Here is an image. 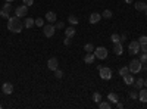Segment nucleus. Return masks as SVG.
Returning a JSON list of instances; mask_svg holds the SVG:
<instances>
[{"label": "nucleus", "mask_w": 147, "mask_h": 109, "mask_svg": "<svg viewBox=\"0 0 147 109\" xmlns=\"http://www.w3.org/2000/svg\"><path fill=\"white\" fill-rule=\"evenodd\" d=\"M144 69H146V71H147V62H146V64H144Z\"/></svg>", "instance_id": "nucleus-43"}, {"label": "nucleus", "mask_w": 147, "mask_h": 109, "mask_svg": "<svg viewBox=\"0 0 147 109\" xmlns=\"http://www.w3.org/2000/svg\"><path fill=\"white\" fill-rule=\"evenodd\" d=\"M93 100H94L96 103H100V102H102V94L96 91V93L93 94Z\"/></svg>", "instance_id": "nucleus-26"}, {"label": "nucleus", "mask_w": 147, "mask_h": 109, "mask_svg": "<svg viewBox=\"0 0 147 109\" xmlns=\"http://www.w3.org/2000/svg\"><path fill=\"white\" fill-rule=\"evenodd\" d=\"M32 25H35V19H32V18H30V16H25L24 27H25V28H32Z\"/></svg>", "instance_id": "nucleus-12"}, {"label": "nucleus", "mask_w": 147, "mask_h": 109, "mask_svg": "<svg viewBox=\"0 0 147 109\" xmlns=\"http://www.w3.org/2000/svg\"><path fill=\"white\" fill-rule=\"evenodd\" d=\"M0 109H2V105H0Z\"/></svg>", "instance_id": "nucleus-46"}, {"label": "nucleus", "mask_w": 147, "mask_h": 109, "mask_svg": "<svg viewBox=\"0 0 147 109\" xmlns=\"http://www.w3.org/2000/svg\"><path fill=\"white\" fill-rule=\"evenodd\" d=\"M134 84H136V89L140 90V89L144 87V80H143V78H137L136 81H134Z\"/></svg>", "instance_id": "nucleus-21"}, {"label": "nucleus", "mask_w": 147, "mask_h": 109, "mask_svg": "<svg viewBox=\"0 0 147 109\" xmlns=\"http://www.w3.org/2000/svg\"><path fill=\"white\" fill-rule=\"evenodd\" d=\"M46 19L49 21V22H50V24H53V22H56V14H55V12H47V14H46Z\"/></svg>", "instance_id": "nucleus-17"}, {"label": "nucleus", "mask_w": 147, "mask_h": 109, "mask_svg": "<svg viewBox=\"0 0 147 109\" xmlns=\"http://www.w3.org/2000/svg\"><path fill=\"white\" fill-rule=\"evenodd\" d=\"M84 50H85V53H93L94 52V46L91 43H88V44L84 46Z\"/></svg>", "instance_id": "nucleus-23"}, {"label": "nucleus", "mask_w": 147, "mask_h": 109, "mask_svg": "<svg viewBox=\"0 0 147 109\" xmlns=\"http://www.w3.org/2000/svg\"><path fill=\"white\" fill-rule=\"evenodd\" d=\"M63 43H65V46H69V44H71V37H66Z\"/></svg>", "instance_id": "nucleus-38"}, {"label": "nucleus", "mask_w": 147, "mask_h": 109, "mask_svg": "<svg viewBox=\"0 0 147 109\" xmlns=\"http://www.w3.org/2000/svg\"><path fill=\"white\" fill-rule=\"evenodd\" d=\"M75 28H74V25H71L69 28H65V34H66V37H74L75 35Z\"/></svg>", "instance_id": "nucleus-19"}, {"label": "nucleus", "mask_w": 147, "mask_h": 109, "mask_svg": "<svg viewBox=\"0 0 147 109\" xmlns=\"http://www.w3.org/2000/svg\"><path fill=\"white\" fill-rule=\"evenodd\" d=\"M99 68V74L103 80H110L112 78V69L109 66H97Z\"/></svg>", "instance_id": "nucleus-3"}, {"label": "nucleus", "mask_w": 147, "mask_h": 109, "mask_svg": "<svg viewBox=\"0 0 147 109\" xmlns=\"http://www.w3.org/2000/svg\"><path fill=\"white\" fill-rule=\"evenodd\" d=\"M116 106H118V108H119V109H121V108H124V105H122V103H121V102H118V103H116Z\"/></svg>", "instance_id": "nucleus-40"}, {"label": "nucleus", "mask_w": 147, "mask_h": 109, "mask_svg": "<svg viewBox=\"0 0 147 109\" xmlns=\"http://www.w3.org/2000/svg\"><path fill=\"white\" fill-rule=\"evenodd\" d=\"M134 81H136V78L132 77L131 72H129V74H127V75H124V83L127 84V86H132Z\"/></svg>", "instance_id": "nucleus-13"}, {"label": "nucleus", "mask_w": 147, "mask_h": 109, "mask_svg": "<svg viewBox=\"0 0 147 109\" xmlns=\"http://www.w3.org/2000/svg\"><path fill=\"white\" fill-rule=\"evenodd\" d=\"M112 16H113V14H112V10H109V9H106L102 14V18H106V19H110Z\"/></svg>", "instance_id": "nucleus-24"}, {"label": "nucleus", "mask_w": 147, "mask_h": 109, "mask_svg": "<svg viewBox=\"0 0 147 109\" xmlns=\"http://www.w3.org/2000/svg\"><path fill=\"white\" fill-rule=\"evenodd\" d=\"M55 27H56V30H63V28H65V24H63L62 21H59V22L55 24Z\"/></svg>", "instance_id": "nucleus-30"}, {"label": "nucleus", "mask_w": 147, "mask_h": 109, "mask_svg": "<svg viewBox=\"0 0 147 109\" xmlns=\"http://www.w3.org/2000/svg\"><path fill=\"white\" fill-rule=\"evenodd\" d=\"M144 12H146V16H147V9H146V10H144Z\"/></svg>", "instance_id": "nucleus-45"}, {"label": "nucleus", "mask_w": 147, "mask_h": 109, "mask_svg": "<svg viewBox=\"0 0 147 109\" xmlns=\"http://www.w3.org/2000/svg\"><path fill=\"white\" fill-rule=\"evenodd\" d=\"M0 16H2L3 19H9V18H10V16H9V12H6V10H3V9L0 10Z\"/></svg>", "instance_id": "nucleus-29"}, {"label": "nucleus", "mask_w": 147, "mask_h": 109, "mask_svg": "<svg viewBox=\"0 0 147 109\" xmlns=\"http://www.w3.org/2000/svg\"><path fill=\"white\" fill-rule=\"evenodd\" d=\"M99 108L100 109H110V102H100Z\"/></svg>", "instance_id": "nucleus-27"}, {"label": "nucleus", "mask_w": 147, "mask_h": 109, "mask_svg": "<svg viewBox=\"0 0 147 109\" xmlns=\"http://www.w3.org/2000/svg\"><path fill=\"white\" fill-rule=\"evenodd\" d=\"M144 87H147V78L144 80Z\"/></svg>", "instance_id": "nucleus-42"}, {"label": "nucleus", "mask_w": 147, "mask_h": 109, "mask_svg": "<svg viewBox=\"0 0 147 109\" xmlns=\"http://www.w3.org/2000/svg\"><path fill=\"white\" fill-rule=\"evenodd\" d=\"M22 28H24V24L21 22V18H18V16L9 18V21H7V30L10 32H21Z\"/></svg>", "instance_id": "nucleus-1"}, {"label": "nucleus", "mask_w": 147, "mask_h": 109, "mask_svg": "<svg viewBox=\"0 0 147 109\" xmlns=\"http://www.w3.org/2000/svg\"><path fill=\"white\" fill-rule=\"evenodd\" d=\"M24 5L31 6V5H34V0H24Z\"/></svg>", "instance_id": "nucleus-37"}, {"label": "nucleus", "mask_w": 147, "mask_h": 109, "mask_svg": "<svg viewBox=\"0 0 147 109\" xmlns=\"http://www.w3.org/2000/svg\"><path fill=\"white\" fill-rule=\"evenodd\" d=\"M113 52H115V55H118V56H121L122 53H124V47H122L121 43H115V44H113Z\"/></svg>", "instance_id": "nucleus-14"}, {"label": "nucleus", "mask_w": 147, "mask_h": 109, "mask_svg": "<svg viewBox=\"0 0 147 109\" xmlns=\"http://www.w3.org/2000/svg\"><path fill=\"white\" fill-rule=\"evenodd\" d=\"M110 40H112V43H121V35L119 34H112L110 35Z\"/></svg>", "instance_id": "nucleus-25"}, {"label": "nucleus", "mask_w": 147, "mask_h": 109, "mask_svg": "<svg viewBox=\"0 0 147 109\" xmlns=\"http://www.w3.org/2000/svg\"><path fill=\"white\" fill-rule=\"evenodd\" d=\"M94 60H96L94 53H85V56H84V62L85 64H94Z\"/></svg>", "instance_id": "nucleus-15"}, {"label": "nucleus", "mask_w": 147, "mask_h": 109, "mask_svg": "<svg viewBox=\"0 0 147 109\" xmlns=\"http://www.w3.org/2000/svg\"><path fill=\"white\" fill-rule=\"evenodd\" d=\"M138 43H140V46L141 44H147V35H141V37L138 39Z\"/></svg>", "instance_id": "nucleus-31"}, {"label": "nucleus", "mask_w": 147, "mask_h": 109, "mask_svg": "<svg viewBox=\"0 0 147 109\" xmlns=\"http://www.w3.org/2000/svg\"><path fill=\"white\" fill-rule=\"evenodd\" d=\"M100 19H102V15H100V14H97V12H93V14L90 15V18H88L90 24H97Z\"/></svg>", "instance_id": "nucleus-10"}, {"label": "nucleus", "mask_w": 147, "mask_h": 109, "mask_svg": "<svg viewBox=\"0 0 147 109\" xmlns=\"http://www.w3.org/2000/svg\"><path fill=\"white\" fill-rule=\"evenodd\" d=\"M35 25H37V27H43V25H44V21H43L41 18L35 19Z\"/></svg>", "instance_id": "nucleus-35"}, {"label": "nucleus", "mask_w": 147, "mask_h": 109, "mask_svg": "<svg viewBox=\"0 0 147 109\" xmlns=\"http://www.w3.org/2000/svg\"><path fill=\"white\" fill-rule=\"evenodd\" d=\"M125 2H127V3H128V5H131V3H132V2H134V0H125Z\"/></svg>", "instance_id": "nucleus-41"}, {"label": "nucleus", "mask_w": 147, "mask_h": 109, "mask_svg": "<svg viewBox=\"0 0 147 109\" xmlns=\"http://www.w3.org/2000/svg\"><path fill=\"white\" fill-rule=\"evenodd\" d=\"M140 62H141V64H146V62H147V53H141V56H140Z\"/></svg>", "instance_id": "nucleus-34"}, {"label": "nucleus", "mask_w": 147, "mask_h": 109, "mask_svg": "<svg viewBox=\"0 0 147 109\" xmlns=\"http://www.w3.org/2000/svg\"><path fill=\"white\" fill-rule=\"evenodd\" d=\"M15 14H16L18 18H25V16L28 15V6H27V5L18 6V7L15 9Z\"/></svg>", "instance_id": "nucleus-6"}, {"label": "nucleus", "mask_w": 147, "mask_h": 109, "mask_svg": "<svg viewBox=\"0 0 147 109\" xmlns=\"http://www.w3.org/2000/svg\"><path fill=\"white\" fill-rule=\"evenodd\" d=\"M43 32H44L46 37L50 39V37H53L55 32H56V27H55V25H52V24L49 22L47 25H43Z\"/></svg>", "instance_id": "nucleus-4"}, {"label": "nucleus", "mask_w": 147, "mask_h": 109, "mask_svg": "<svg viewBox=\"0 0 147 109\" xmlns=\"http://www.w3.org/2000/svg\"><path fill=\"white\" fill-rule=\"evenodd\" d=\"M127 74H129V68H128V66L119 68V75H121V77H124V75H127Z\"/></svg>", "instance_id": "nucleus-22"}, {"label": "nucleus", "mask_w": 147, "mask_h": 109, "mask_svg": "<svg viewBox=\"0 0 147 109\" xmlns=\"http://www.w3.org/2000/svg\"><path fill=\"white\" fill-rule=\"evenodd\" d=\"M3 10H6V12H9V14H10V10H12V5H10V2H6V3L3 5Z\"/></svg>", "instance_id": "nucleus-28"}, {"label": "nucleus", "mask_w": 147, "mask_h": 109, "mask_svg": "<svg viewBox=\"0 0 147 109\" xmlns=\"http://www.w3.org/2000/svg\"><path fill=\"white\" fill-rule=\"evenodd\" d=\"M129 97H131V99H138V93H137L136 90L129 91Z\"/></svg>", "instance_id": "nucleus-33"}, {"label": "nucleus", "mask_w": 147, "mask_h": 109, "mask_svg": "<svg viewBox=\"0 0 147 109\" xmlns=\"http://www.w3.org/2000/svg\"><path fill=\"white\" fill-rule=\"evenodd\" d=\"M140 52L141 53H147V44H141L140 46Z\"/></svg>", "instance_id": "nucleus-36"}, {"label": "nucleus", "mask_w": 147, "mask_h": 109, "mask_svg": "<svg viewBox=\"0 0 147 109\" xmlns=\"http://www.w3.org/2000/svg\"><path fill=\"white\" fill-rule=\"evenodd\" d=\"M55 77H56V78H62V77H63V72L57 68V69L55 71Z\"/></svg>", "instance_id": "nucleus-32"}, {"label": "nucleus", "mask_w": 147, "mask_h": 109, "mask_svg": "<svg viewBox=\"0 0 147 109\" xmlns=\"http://www.w3.org/2000/svg\"><path fill=\"white\" fill-rule=\"evenodd\" d=\"M93 53H94V56H96L97 59H106V58H107V49H106V47H103V46L94 49Z\"/></svg>", "instance_id": "nucleus-5"}, {"label": "nucleus", "mask_w": 147, "mask_h": 109, "mask_svg": "<svg viewBox=\"0 0 147 109\" xmlns=\"http://www.w3.org/2000/svg\"><path fill=\"white\" fill-rule=\"evenodd\" d=\"M2 91L5 94H12V93H13V86H12V83H3Z\"/></svg>", "instance_id": "nucleus-9"}, {"label": "nucleus", "mask_w": 147, "mask_h": 109, "mask_svg": "<svg viewBox=\"0 0 147 109\" xmlns=\"http://www.w3.org/2000/svg\"><path fill=\"white\" fill-rule=\"evenodd\" d=\"M146 3H147V2H146Z\"/></svg>", "instance_id": "nucleus-47"}, {"label": "nucleus", "mask_w": 147, "mask_h": 109, "mask_svg": "<svg viewBox=\"0 0 147 109\" xmlns=\"http://www.w3.org/2000/svg\"><path fill=\"white\" fill-rule=\"evenodd\" d=\"M138 100H141L143 103H147V89H140Z\"/></svg>", "instance_id": "nucleus-11"}, {"label": "nucleus", "mask_w": 147, "mask_h": 109, "mask_svg": "<svg viewBox=\"0 0 147 109\" xmlns=\"http://www.w3.org/2000/svg\"><path fill=\"white\" fill-rule=\"evenodd\" d=\"M134 6H136L137 10H146V9H147V3H144L143 0H138V2L134 5Z\"/></svg>", "instance_id": "nucleus-18"}, {"label": "nucleus", "mask_w": 147, "mask_h": 109, "mask_svg": "<svg viewBox=\"0 0 147 109\" xmlns=\"http://www.w3.org/2000/svg\"><path fill=\"white\" fill-rule=\"evenodd\" d=\"M125 40H127V35L124 34V35H122V37H121V43H122V41H125Z\"/></svg>", "instance_id": "nucleus-39"}, {"label": "nucleus", "mask_w": 147, "mask_h": 109, "mask_svg": "<svg viewBox=\"0 0 147 109\" xmlns=\"http://www.w3.org/2000/svg\"><path fill=\"white\" fill-rule=\"evenodd\" d=\"M6 2H13V0H6Z\"/></svg>", "instance_id": "nucleus-44"}, {"label": "nucleus", "mask_w": 147, "mask_h": 109, "mask_svg": "<svg viewBox=\"0 0 147 109\" xmlns=\"http://www.w3.org/2000/svg\"><path fill=\"white\" fill-rule=\"evenodd\" d=\"M128 68H129L131 74H138V72L141 71V68H143V64L140 62V59H132L129 62V65H128Z\"/></svg>", "instance_id": "nucleus-2"}, {"label": "nucleus", "mask_w": 147, "mask_h": 109, "mask_svg": "<svg viewBox=\"0 0 147 109\" xmlns=\"http://www.w3.org/2000/svg\"><path fill=\"white\" fill-rule=\"evenodd\" d=\"M57 66H59V62H57V59H56V58H50V59L47 60V68L50 69V71L55 72V71L57 69Z\"/></svg>", "instance_id": "nucleus-8"}, {"label": "nucleus", "mask_w": 147, "mask_h": 109, "mask_svg": "<svg viewBox=\"0 0 147 109\" xmlns=\"http://www.w3.org/2000/svg\"><path fill=\"white\" fill-rule=\"evenodd\" d=\"M68 21H69L71 25H77V24L80 22V19H78L75 15H69V16H68Z\"/></svg>", "instance_id": "nucleus-20"}, {"label": "nucleus", "mask_w": 147, "mask_h": 109, "mask_svg": "<svg viewBox=\"0 0 147 109\" xmlns=\"http://www.w3.org/2000/svg\"><path fill=\"white\" fill-rule=\"evenodd\" d=\"M128 50H129L131 55H137V53H140V43H138V40L131 41V43L128 44Z\"/></svg>", "instance_id": "nucleus-7"}, {"label": "nucleus", "mask_w": 147, "mask_h": 109, "mask_svg": "<svg viewBox=\"0 0 147 109\" xmlns=\"http://www.w3.org/2000/svg\"><path fill=\"white\" fill-rule=\"evenodd\" d=\"M107 99H109L110 103H118L119 102V96L116 93H109L107 94Z\"/></svg>", "instance_id": "nucleus-16"}]
</instances>
